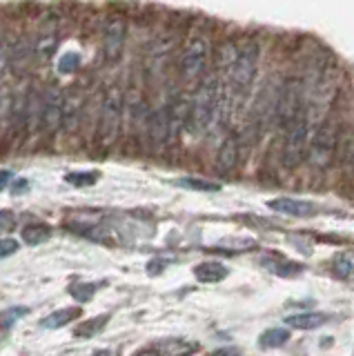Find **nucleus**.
<instances>
[{
    "instance_id": "obj_22",
    "label": "nucleus",
    "mask_w": 354,
    "mask_h": 356,
    "mask_svg": "<svg viewBox=\"0 0 354 356\" xmlns=\"http://www.w3.org/2000/svg\"><path fill=\"white\" fill-rule=\"evenodd\" d=\"M109 314H101V316H94L90 321H81L79 325L74 330V337L76 339H94L96 334H101L107 325Z\"/></svg>"
},
{
    "instance_id": "obj_3",
    "label": "nucleus",
    "mask_w": 354,
    "mask_h": 356,
    "mask_svg": "<svg viewBox=\"0 0 354 356\" xmlns=\"http://www.w3.org/2000/svg\"><path fill=\"white\" fill-rule=\"evenodd\" d=\"M123 103L125 96L120 87H109L101 100V114L96 125V145L101 152H109L120 138L123 129Z\"/></svg>"
},
{
    "instance_id": "obj_11",
    "label": "nucleus",
    "mask_w": 354,
    "mask_h": 356,
    "mask_svg": "<svg viewBox=\"0 0 354 356\" xmlns=\"http://www.w3.org/2000/svg\"><path fill=\"white\" fill-rule=\"evenodd\" d=\"M61 42V33H58V22L51 16L47 20H42V25L36 33V42H34V58L38 63H49L51 56L56 54Z\"/></svg>"
},
{
    "instance_id": "obj_1",
    "label": "nucleus",
    "mask_w": 354,
    "mask_h": 356,
    "mask_svg": "<svg viewBox=\"0 0 354 356\" xmlns=\"http://www.w3.org/2000/svg\"><path fill=\"white\" fill-rule=\"evenodd\" d=\"M257 72H259V44L248 42L239 49L236 63L232 67L227 81L225 83L218 81L227 89L230 109H239L248 100V96L252 92V85L257 81Z\"/></svg>"
},
{
    "instance_id": "obj_29",
    "label": "nucleus",
    "mask_w": 354,
    "mask_h": 356,
    "mask_svg": "<svg viewBox=\"0 0 354 356\" xmlns=\"http://www.w3.org/2000/svg\"><path fill=\"white\" fill-rule=\"evenodd\" d=\"M79 67H81V54L67 51V54H63V56H61V60H58V72H61L63 76L76 74V72H79Z\"/></svg>"
},
{
    "instance_id": "obj_14",
    "label": "nucleus",
    "mask_w": 354,
    "mask_h": 356,
    "mask_svg": "<svg viewBox=\"0 0 354 356\" xmlns=\"http://www.w3.org/2000/svg\"><path fill=\"white\" fill-rule=\"evenodd\" d=\"M241 159V140L236 134H230L225 140L220 143L218 154H216V170L220 174H230L239 165Z\"/></svg>"
},
{
    "instance_id": "obj_34",
    "label": "nucleus",
    "mask_w": 354,
    "mask_h": 356,
    "mask_svg": "<svg viewBox=\"0 0 354 356\" xmlns=\"http://www.w3.org/2000/svg\"><path fill=\"white\" fill-rule=\"evenodd\" d=\"M18 252V241L14 238H3L0 241V259H5V256H12Z\"/></svg>"
},
{
    "instance_id": "obj_4",
    "label": "nucleus",
    "mask_w": 354,
    "mask_h": 356,
    "mask_svg": "<svg viewBox=\"0 0 354 356\" xmlns=\"http://www.w3.org/2000/svg\"><path fill=\"white\" fill-rule=\"evenodd\" d=\"M337 143H339V127L335 122L323 120L316 127V131L309 136V147H307V161L314 170L323 172L332 165L337 154Z\"/></svg>"
},
{
    "instance_id": "obj_15",
    "label": "nucleus",
    "mask_w": 354,
    "mask_h": 356,
    "mask_svg": "<svg viewBox=\"0 0 354 356\" xmlns=\"http://www.w3.org/2000/svg\"><path fill=\"white\" fill-rule=\"evenodd\" d=\"M268 207L276 214H283V216H296V218H305V216H312L316 207L307 200H296V198H274L268 203Z\"/></svg>"
},
{
    "instance_id": "obj_26",
    "label": "nucleus",
    "mask_w": 354,
    "mask_h": 356,
    "mask_svg": "<svg viewBox=\"0 0 354 356\" xmlns=\"http://www.w3.org/2000/svg\"><path fill=\"white\" fill-rule=\"evenodd\" d=\"M179 185L185 189H194V192H220V185L207 178H196V176H185L179 178Z\"/></svg>"
},
{
    "instance_id": "obj_20",
    "label": "nucleus",
    "mask_w": 354,
    "mask_h": 356,
    "mask_svg": "<svg viewBox=\"0 0 354 356\" xmlns=\"http://www.w3.org/2000/svg\"><path fill=\"white\" fill-rule=\"evenodd\" d=\"M81 318V307L79 305H72V307H63L58 312H54V314L42 318V327L47 330H58V327H65L67 323Z\"/></svg>"
},
{
    "instance_id": "obj_30",
    "label": "nucleus",
    "mask_w": 354,
    "mask_h": 356,
    "mask_svg": "<svg viewBox=\"0 0 354 356\" xmlns=\"http://www.w3.org/2000/svg\"><path fill=\"white\" fill-rule=\"evenodd\" d=\"M65 181L74 187H90V185H96L98 172H72V174L65 176Z\"/></svg>"
},
{
    "instance_id": "obj_5",
    "label": "nucleus",
    "mask_w": 354,
    "mask_h": 356,
    "mask_svg": "<svg viewBox=\"0 0 354 356\" xmlns=\"http://www.w3.org/2000/svg\"><path fill=\"white\" fill-rule=\"evenodd\" d=\"M303 85L296 78H287L281 85V89H276L274 94V116L276 122H281V127H290L294 120L303 116Z\"/></svg>"
},
{
    "instance_id": "obj_9",
    "label": "nucleus",
    "mask_w": 354,
    "mask_h": 356,
    "mask_svg": "<svg viewBox=\"0 0 354 356\" xmlns=\"http://www.w3.org/2000/svg\"><path fill=\"white\" fill-rule=\"evenodd\" d=\"M63 127V89L58 85H49L42 92V136L54 140V136Z\"/></svg>"
},
{
    "instance_id": "obj_38",
    "label": "nucleus",
    "mask_w": 354,
    "mask_h": 356,
    "mask_svg": "<svg viewBox=\"0 0 354 356\" xmlns=\"http://www.w3.org/2000/svg\"><path fill=\"white\" fill-rule=\"evenodd\" d=\"M134 356H156V350H154V348H147V350H140V352L134 354Z\"/></svg>"
},
{
    "instance_id": "obj_25",
    "label": "nucleus",
    "mask_w": 354,
    "mask_h": 356,
    "mask_svg": "<svg viewBox=\"0 0 354 356\" xmlns=\"http://www.w3.org/2000/svg\"><path fill=\"white\" fill-rule=\"evenodd\" d=\"M332 272L339 278L354 276V250H343L332 259Z\"/></svg>"
},
{
    "instance_id": "obj_32",
    "label": "nucleus",
    "mask_w": 354,
    "mask_h": 356,
    "mask_svg": "<svg viewBox=\"0 0 354 356\" xmlns=\"http://www.w3.org/2000/svg\"><path fill=\"white\" fill-rule=\"evenodd\" d=\"M9 70H12V47L7 40H3L0 42V78H5Z\"/></svg>"
},
{
    "instance_id": "obj_12",
    "label": "nucleus",
    "mask_w": 354,
    "mask_h": 356,
    "mask_svg": "<svg viewBox=\"0 0 354 356\" xmlns=\"http://www.w3.org/2000/svg\"><path fill=\"white\" fill-rule=\"evenodd\" d=\"M147 140L152 152H161L165 145H170V105H161L150 114Z\"/></svg>"
},
{
    "instance_id": "obj_7",
    "label": "nucleus",
    "mask_w": 354,
    "mask_h": 356,
    "mask_svg": "<svg viewBox=\"0 0 354 356\" xmlns=\"http://www.w3.org/2000/svg\"><path fill=\"white\" fill-rule=\"evenodd\" d=\"M85 105L87 98L81 85H72L63 92V127L61 131L65 134V138H74L76 134L83 129L85 122Z\"/></svg>"
},
{
    "instance_id": "obj_13",
    "label": "nucleus",
    "mask_w": 354,
    "mask_h": 356,
    "mask_svg": "<svg viewBox=\"0 0 354 356\" xmlns=\"http://www.w3.org/2000/svg\"><path fill=\"white\" fill-rule=\"evenodd\" d=\"M42 127V94L40 89L31 85L27 89V100H25V136L34 138L40 134Z\"/></svg>"
},
{
    "instance_id": "obj_10",
    "label": "nucleus",
    "mask_w": 354,
    "mask_h": 356,
    "mask_svg": "<svg viewBox=\"0 0 354 356\" xmlns=\"http://www.w3.org/2000/svg\"><path fill=\"white\" fill-rule=\"evenodd\" d=\"M125 40H127L125 18L118 14L107 16L105 27H103V56L107 63L120 60V56H123V49H125Z\"/></svg>"
},
{
    "instance_id": "obj_31",
    "label": "nucleus",
    "mask_w": 354,
    "mask_h": 356,
    "mask_svg": "<svg viewBox=\"0 0 354 356\" xmlns=\"http://www.w3.org/2000/svg\"><path fill=\"white\" fill-rule=\"evenodd\" d=\"M220 248H230L232 252H246V248H257L254 238H225L218 243Z\"/></svg>"
},
{
    "instance_id": "obj_21",
    "label": "nucleus",
    "mask_w": 354,
    "mask_h": 356,
    "mask_svg": "<svg viewBox=\"0 0 354 356\" xmlns=\"http://www.w3.org/2000/svg\"><path fill=\"white\" fill-rule=\"evenodd\" d=\"M152 348L156 350V356H187L190 352L196 350V345L187 343V341H181V339H170V341L152 345Z\"/></svg>"
},
{
    "instance_id": "obj_35",
    "label": "nucleus",
    "mask_w": 354,
    "mask_h": 356,
    "mask_svg": "<svg viewBox=\"0 0 354 356\" xmlns=\"http://www.w3.org/2000/svg\"><path fill=\"white\" fill-rule=\"evenodd\" d=\"M212 356H241L239 348H223V350H216Z\"/></svg>"
},
{
    "instance_id": "obj_18",
    "label": "nucleus",
    "mask_w": 354,
    "mask_h": 356,
    "mask_svg": "<svg viewBox=\"0 0 354 356\" xmlns=\"http://www.w3.org/2000/svg\"><path fill=\"white\" fill-rule=\"evenodd\" d=\"M194 276L201 283H218L227 276V267L218 261H205L194 267Z\"/></svg>"
},
{
    "instance_id": "obj_24",
    "label": "nucleus",
    "mask_w": 354,
    "mask_h": 356,
    "mask_svg": "<svg viewBox=\"0 0 354 356\" xmlns=\"http://www.w3.org/2000/svg\"><path fill=\"white\" fill-rule=\"evenodd\" d=\"M287 341H290V332L285 327H272L261 334L259 345L263 350H276V348H283Z\"/></svg>"
},
{
    "instance_id": "obj_37",
    "label": "nucleus",
    "mask_w": 354,
    "mask_h": 356,
    "mask_svg": "<svg viewBox=\"0 0 354 356\" xmlns=\"http://www.w3.org/2000/svg\"><path fill=\"white\" fill-rule=\"evenodd\" d=\"M25 189H27V181H16V185L12 187V194L18 196L20 192H25Z\"/></svg>"
},
{
    "instance_id": "obj_33",
    "label": "nucleus",
    "mask_w": 354,
    "mask_h": 356,
    "mask_svg": "<svg viewBox=\"0 0 354 356\" xmlns=\"http://www.w3.org/2000/svg\"><path fill=\"white\" fill-rule=\"evenodd\" d=\"M16 225V214L9 209H0V232H9Z\"/></svg>"
},
{
    "instance_id": "obj_2",
    "label": "nucleus",
    "mask_w": 354,
    "mask_h": 356,
    "mask_svg": "<svg viewBox=\"0 0 354 356\" xmlns=\"http://www.w3.org/2000/svg\"><path fill=\"white\" fill-rule=\"evenodd\" d=\"M216 120H220V83L218 76H207L192 98L187 129L194 136H205L207 131H212Z\"/></svg>"
},
{
    "instance_id": "obj_28",
    "label": "nucleus",
    "mask_w": 354,
    "mask_h": 356,
    "mask_svg": "<svg viewBox=\"0 0 354 356\" xmlns=\"http://www.w3.org/2000/svg\"><path fill=\"white\" fill-rule=\"evenodd\" d=\"M29 314V307H23V305H18V307H9V309H5L3 314H0V330H12L14 327V323L18 321V318H23V316H27Z\"/></svg>"
},
{
    "instance_id": "obj_6",
    "label": "nucleus",
    "mask_w": 354,
    "mask_h": 356,
    "mask_svg": "<svg viewBox=\"0 0 354 356\" xmlns=\"http://www.w3.org/2000/svg\"><path fill=\"white\" fill-rule=\"evenodd\" d=\"M209 58V42L205 36L196 33L190 40H187L185 49L181 54V76L185 83H196L198 78L205 74Z\"/></svg>"
},
{
    "instance_id": "obj_16",
    "label": "nucleus",
    "mask_w": 354,
    "mask_h": 356,
    "mask_svg": "<svg viewBox=\"0 0 354 356\" xmlns=\"http://www.w3.org/2000/svg\"><path fill=\"white\" fill-rule=\"evenodd\" d=\"M259 265L265 267L268 272L281 276V278H292L303 272V265H298L294 261H287L285 256H276V254H265L259 259Z\"/></svg>"
},
{
    "instance_id": "obj_23",
    "label": "nucleus",
    "mask_w": 354,
    "mask_h": 356,
    "mask_svg": "<svg viewBox=\"0 0 354 356\" xmlns=\"http://www.w3.org/2000/svg\"><path fill=\"white\" fill-rule=\"evenodd\" d=\"M51 227L45 225V222H31V225L23 227V232H20V236H23V241L27 245H40V243H47L51 238Z\"/></svg>"
},
{
    "instance_id": "obj_36",
    "label": "nucleus",
    "mask_w": 354,
    "mask_h": 356,
    "mask_svg": "<svg viewBox=\"0 0 354 356\" xmlns=\"http://www.w3.org/2000/svg\"><path fill=\"white\" fill-rule=\"evenodd\" d=\"M9 181H12V172L9 170H0V192L9 185Z\"/></svg>"
},
{
    "instance_id": "obj_39",
    "label": "nucleus",
    "mask_w": 354,
    "mask_h": 356,
    "mask_svg": "<svg viewBox=\"0 0 354 356\" xmlns=\"http://www.w3.org/2000/svg\"><path fill=\"white\" fill-rule=\"evenodd\" d=\"M352 165H354V154H352Z\"/></svg>"
},
{
    "instance_id": "obj_17",
    "label": "nucleus",
    "mask_w": 354,
    "mask_h": 356,
    "mask_svg": "<svg viewBox=\"0 0 354 356\" xmlns=\"http://www.w3.org/2000/svg\"><path fill=\"white\" fill-rule=\"evenodd\" d=\"M330 321V314H323V312H303V314H294L287 316L285 323L294 330H316L321 325H325Z\"/></svg>"
},
{
    "instance_id": "obj_27",
    "label": "nucleus",
    "mask_w": 354,
    "mask_h": 356,
    "mask_svg": "<svg viewBox=\"0 0 354 356\" xmlns=\"http://www.w3.org/2000/svg\"><path fill=\"white\" fill-rule=\"evenodd\" d=\"M98 287L101 285H96V283H72L67 287V292L76 303H87V300L98 292Z\"/></svg>"
},
{
    "instance_id": "obj_8",
    "label": "nucleus",
    "mask_w": 354,
    "mask_h": 356,
    "mask_svg": "<svg viewBox=\"0 0 354 356\" xmlns=\"http://www.w3.org/2000/svg\"><path fill=\"white\" fill-rule=\"evenodd\" d=\"M309 147V120L301 116L287 127V136L283 145V165L287 170H296L307 156Z\"/></svg>"
},
{
    "instance_id": "obj_40",
    "label": "nucleus",
    "mask_w": 354,
    "mask_h": 356,
    "mask_svg": "<svg viewBox=\"0 0 354 356\" xmlns=\"http://www.w3.org/2000/svg\"><path fill=\"white\" fill-rule=\"evenodd\" d=\"M0 42H3V38H0Z\"/></svg>"
},
{
    "instance_id": "obj_19",
    "label": "nucleus",
    "mask_w": 354,
    "mask_h": 356,
    "mask_svg": "<svg viewBox=\"0 0 354 356\" xmlns=\"http://www.w3.org/2000/svg\"><path fill=\"white\" fill-rule=\"evenodd\" d=\"M101 220H103L101 211H74L65 225L72 227L74 232H94V227Z\"/></svg>"
}]
</instances>
